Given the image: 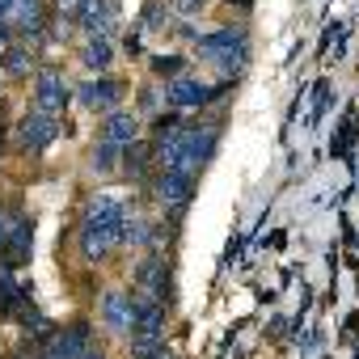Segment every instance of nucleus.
<instances>
[{"instance_id":"nucleus-8","label":"nucleus","mask_w":359,"mask_h":359,"mask_svg":"<svg viewBox=\"0 0 359 359\" xmlns=\"http://www.w3.org/2000/svg\"><path fill=\"white\" fill-rule=\"evenodd\" d=\"M85 346H89V330H85V325H68V330L51 334V342H47V359H81Z\"/></svg>"},{"instance_id":"nucleus-3","label":"nucleus","mask_w":359,"mask_h":359,"mask_svg":"<svg viewBox=\"0 0 359 359\" xmlns=\"http://www.w3.org/2000/svg\"><path fill=\"white\" fill-rule=\"evenodd\" d=\"M97 309H102V321H106L110 330H118V334H123V330H131V325H135V313H140L135 296H131V292H118V287H114V292H106Z\"/></svg>"},{"instance_id":"nucleus-19","label":"nucleus","mask_w":359,"mask_h":359,"mask_svg":"<svg viewBox=\"0 0 359 359\" xmlns=\"http://www.w3.org/2000/svg\"><path fill=\"white\" fill-rule=\"evenodd\" d=\"M177 68H182V60H177V55H156L152 60V72H161V76H173Z\"/></svg>"},{"instance_id":"nucleus-14","label":"nucleus","mask_w":359,"mask_h":359,"mask_svg":"<svg viewBox=\"0 0 359 359\" xmlns=\"http://www.w3.org/2000/svg\"><path fill=\"white\" fill-rule=\"evenodd\" d=\"M135 279H140V287H144L148 296H165V287H169V271H165V262H161V258L144 262V266L135 271Z\"/></svg>"},{"instance_id":"nucleus-15","label":"nucleus","mask_w":359,"mask_h":359,"mask_svg":"<svg viewBox=\"0 0 359 359\" xmlns=\"http://www.w3.org/2000/svg\"><path fill=\"white\" fill-rule=\"evenodd\" d=\"M5 18L18 22V26H26V30H39L43 26V5H39V0H9V13Z\"/></svg>"},{"instance_id":"nucleus-12","label":"nucleus","mask_w":359,"mask_h":359,"mask_svg":"<svg viewBox=\"0 0 359 359\" xmlns=\"http://www.w3.org/2000/svg\"><path fill=\"white\" fill-rule=\"evenodd\" d=\"M102 140L106 144H131V140H140V118L135 114H110L106 118V127H102Z\"/></svg>"},{"instance_id":"nucleus-16","label":"nucleus","mask_w":359,"mask_h":359,"mask_svg":"<svg viewBox=\"0 0 359 359\" xmlns=\"http://www.w3.org/2000/svg\"><path fill=\"white\" fill-rule=\"evenodd\" d=\"M89 165H93V173H110L114 165H118V144H97L93 148V156H89Z\"/></svg>"},{"instance_id":"nucleus-4","label":"nucleus","mask_w":359,"mask_h":359,"mask_svg":"<svg viewBox=\"0 0 359 359\" xmlns=\"http://www.w3.org/2000/svg\"><path fill=\"white\" fill-rule=\"evenodd\" d=\"M191 195H195V177H187V173H173V169H165V173L156 177V199H161L165 208L182 212V208L191 203Z\"/></svg>"},{"instance_id":"nucleus-1","label":"nucleus","mask_w":359,"mask_h":359,"mask_svg":"<svg viewBox=\"0 0 359 359\" xmlns=\"http://www.w3.org/2000/svg\"><path fill=\"white\" fill-rule=\"evenodd\" d=\"M224 93V85H203V81H191V76H177L165 85V97L173 110H195V106H208Z\"/></svg>"},{"instance_id":"nucleus-20","label":"nucleus","mask_w":359,"mask_h":359,"mask_svg":"<svg viewBox=\"0 0 359 359\" xmlns=\"http://www.w3.org/2000/svg\"><path fill=\"white\" fill-rule=\"evenodd\" d=\"M13 229H18V216L13 212H0V250L9 245V237H13Z\"/></svg>"},{"instance_id":"nucleus-18","label":"nucleus","mask_w":359,"mask_h":359,"mask_svg":"<svg viewBox=\"0 0 359 359\" xmlns=\"http://www.w3.org/2000/svg\"><path fill=\"white\" fill-rule=\"evenodd\" d=\"M5 68H9L13 76H26V68H30V51H26V47H13L9 60H5Z\"/></svg>"},{"instance_id":"nucleus-9","label":"nucleus","mask_w":359,"mask_h":359,"mask_svg":"<svg viewBox=\"0 0 359 359\" xmlns=\"http://www.w3.org/2000/svg\"><path fill=\"white\" fill-rule=\"evenodd\" d=\"M118 97H123V85L118 81H85L81 85V102L89 106V110H110V106H118Z\"/></svg>"},{"instance_id":"nucleus-22","label":"nucleus","mask_w":359,"mask_h":359,"mask_svg":"<svg viewBox=\"0 0 359 359\" xmlns=\"http://www.w3.org/2000/svg\"><path fill=\"white\" fill-rule=\"evenodd\" d=\"M81 359H106V355H102V351H93V346H85V351H81Z\"/></svg>"},{"instance_id":"nucleus-11","label":"nucleus","mask_w":359,"mask_h":359,"mask_svg":"<svg viewBox=\"0 0 359 359\" xmlns=\"http://www.w3.org/2000/svg\"><path fill=\"white\" fill-rule=\"evenodd\" d=\"M237 43H245V34H241V30H212V34H199V39H195V55L216 60V55L233 51Z\"/></svg>"},{"instance_id":"nucleus-5","label":"nucleus","mask_w":359,"mask_h":359,"mask_svg":"<svg viewBox=\"0 0 359 359\" xmlns=\"http://www.w3.org/2000/svg\"><path fill=\"white\" fill-rule=\"evenodd\" d=\"M118 241H123L118 229H106V224H93V220H85V229H81V254H85L89 262L110 258V250H114Z\"/></svg>"},{"instance_id":"nucleus-21","label":"nucleus","mask_w":359,"mask_h":359,"mask_svg":"<svg viewBox=\"0 0 359 359\" xmlns=\"http://www.w3.org/2000/svg\"><path fill=\"white\" fill-rule=\"evenodd\" d=\"M161 18H165V9H161V5H148V13H144V26H148V30H156V26H165Z\"/></svg>"},{"instance_id":"nucleus-17","label":"nucleus","mask_w":359,"mask_h":359,"mask_svg":"<svg viewBox=\"0 0 359 359\" xmlns=\"http://www.w3.org/2000/svg\"><path fill=\"white\" fill-rule=\"evenodd\" d=\"M123 148H127V156H123V169L140 177V173H144V165H148V156H152V152H148V144L131 140V144H123Z\"/></svg>"},{"instance_id":"nucleus-6","label":"nucleus","mask_w":359,"mask_h":359,"mask_svg":"<svg viewBox=\"0 0 359 359\" xmlns=\"http://www.w3.org/2000/svg\"><path fill=\"white\" fill-rule=\"evenodd\" d=\"M114 22H118V5H114V0H81V26L89 34L106 39L114 30Z\"/></svg>"},{"instance_id":"nucleus-24","label":"nucleus","mask_w":359,"mask_h":359,"mask_svg":"<svg viewBox=\"0 0 359 359\" xmlns=\"http://www.w3.org/2000/svg\"><path fill=\"white\" fill-rule=\"evenodd\" d=\"M5 13H9V0H0V22H5Z\"/></svg>"},{"instance_id":"nucleus-2","label":"nucleus","mask_w":359,"mask_h":359,"mask_svg":"<svg viewBox=\"0 0 359 359\" xmlns=\"http://www.w3.org/2000/svg\"><path fill=\"white\" fill-rule=\"evenodd\" d=\"M55 135H60V123H55V114H47V110H34V114H26V118L18 123V144H22L26 152H43Z\"/></svg>"},{"instance_id":"nucleus-7","label":"nucleus","mask_w":359,"mask_h":359,"mask_svg":"<svg viewBox=\"0 0 359 359\" xmlns=\"http://www.w3.org/2000/svg\"><path fill=\"white\" fill-rule=\"evenodd\" d=\"M68 85H64V76L60 72H43L39 76V89H34V102H39V110H47V114H60L64 106H68Z\"/></svg>"},{"instance_id":"nucleus-13","label":"nucleus","mask_w":359,"mask_h":359,"mask_svg":"<svg viewBox=\"0 0 359 359\" xmlns=\"http://www.w3.org/2000/svg\"><path fill=\"white\" fill-rule=\"evenodd\" d=\"M81 60H85V68H89V72H106V68L114 64V47H110V39L89 34V43H85V51H81Z\"/></svg>"},{"instance_id":"nucleus-23","label":"nucleus","mask_w":359,"mask_h":359,"mask_svg":"<svg viewBox=\"0 0 359 359\" xmlns=\"http://www.w3.org/2000/svg\"><path fill=\"white\" fill-rule=\"evenodd\" d=\"M140 359H173L169 351H148V355H140Z\"/></svg>"},{"instance_id":"nucleus-10","label":"nucleus","mask_w":359,"mask_h":359,"mask_svg":"<svg viewBox=\"0 0 359 359\" xmlns=\"http://www.w3.org/2000/svg\"><path fill=\"white\" fill-rule=\"evenodd\" d=\"M30 245H34V224H30L26 216H18V229H13L9 245L0 250V254H5V266H22V262L30 258Z\"/></svg>"}]
</instances>
